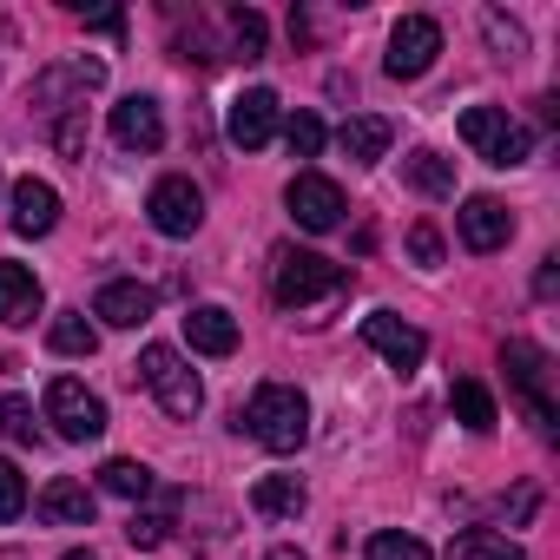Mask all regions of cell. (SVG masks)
Listing matches in <instances>:
<instances>
[{"instance_id": "obj_1", "label": "cell", "mask_w": 560, "mask_h": 560, "mask_svg": "<svg viewBox=\"0 0 560 560\" xmlns=\"http://www.w3.org/2000/svg\"><path fill=\"white\" fill-rule=\"evenodd\" d=\"M244 429H250L270 455L304 448V442H311V402H304V389H291V383H257L250 402H244Z\"/></svg>"}, {"instance_id": "obj_2", "label": "cell", "mask_w": 560, "mask_h": 560, "mask_svg": "<svg viewBox=\"0 0 560 560\" xmlns=\"http://www.w3.org/2000/svg\"><path fill=\"white\" fill-rule=\"evenodd\" d=\"M270 291L284 311H311V304H330L350 291V270L317 257V250H277V277H270Z\"/></svg>"}, {"instance_id": "obj_3", "label": "cell", "mask_w": 560, "mask_h": 560, "mask_svg": "<svg viewBox=\"0 0 560 560\" xmlns=\"http://www.w3.org/2000/svg\"><path fill=\"white\" fill-rule=\"evenodd\" d=\"M139 383H145V389L159 396V409L178 416V422H191V416L205 409V389H198L191 363H185L172 343H145V350H139Z\"/></svg>"}, {"instance_id": "obj_4", "label": "cell", "mask_w": 560, "mask_h": 560, "mask_svg": "<svg viewBox=\"0 0 560 560\" xmlns=\"http://www.w3.org/2000/svg\"><path fill=\"white\" fill-rule=\"evenodd\" d=\"M462 139L475 145V159H488V165H527V152H534V132L521 126V119H508L501 106H468L462 113Z\"/></svg>"}, {"instance_id": "obj_5", "label": "cell", "mask_w": 560, "mask_h": 560, "mask_svg": "<svg viewBox=\"0 0 560 560\" xmlns=\"http://www.w3.org/2000/svg\"><path fill=\"white\" fill-rule=\"evenodd\" d=\"M47 422H54L67 442H100V435H106V402H100L80 376H54V383H47Z\"/></svg>"}, {"instance_id": "obj_6", "label": "cell", "mask_w": 560, "mask_h": 560, "mask_svg": "<svg viewBox=\"0 0 560 560\" xmlns=\"http://www.w3.org/2000/svg\"><path fill=\"white\" fill-rule=\"evenodd\" d=\"M435 60H442V27H435L429 14H402V21H396V34H389L383 73H389V80H422Z\"/></svg>"}, {"instance_id": "obj_7", "label": "cell", "mask_w": 560, "mask_h": 560, "mask_svg": "<svg viewBox=\"0 0 560 560\" xmlns=\"http://www.w3.org/2000/svg\"><path fill=\"white\" fill-rule=\"evenodd\" d=\"M363 343H370L389 370H402V376L422 370V357H429V337H422L416 324H402L396 311H370V317H363Z\"/></svg>"}, {"instance_id": "obj_8", "label": "cell", "mask_w": 560, "mask_h": 560, "mask_svg": "<svg viewBox=\"0 0 560 560\" xmlns=\"http://www.w3.org/2000/svg\"><path fill=\"white\" fill-rule=\"evenodd\" d=\"M284 205H291V218L304 231H337L343 224V185L324 178V172H298L291 191H284Z\"/></svg>"}, {"instance_id": "obj_9", "label": "cell", "mask_w": 560, "mask_h": 560, "mask_svg": "<svg viewBox=\"0 0 560 560\" xmlns=\"http://www.w3.org/2000/svg\"><path fill=\"white\" fill-rule=\"evenodd\" d=\"M145 211H152V224L165 231V237H191L198 224H205V191L191 185V178H159L152 185V198H145Z\"/></svg>"}, {"instance_id": "obj_10", "label": "cell", "mask_w": 560, "mask_h": 560, "mask_svg": "<svg viewBox=\"0 0 560 560\" xmlns=\"http://www.w3.org/2000/svg\"><path fill=\"white\" fill-rule=\"evenodd\" d=\"M501 363H508V376H514V389H521V402H527V416H534V429L540 435H553V402H547V350H534V343H508L501 350Z\"/></svg>"}, {"instance_id": "obj_11", "label": "cell", "mask_w": 560, "mask_h": 560, "mask_svg": "<svg viewBox=\"0 0 560 560\" xmlns=\"http://www.w3.org/2000/svg\"><path fill=\"white\" fill-rule=\"evenodd\" d=\"M224 132H231V145H244V152L270 145V132H277V93H270V86L237 93L231 113H224Z\"/></svg>"}, {"instance_id": "obj_12", "label": "cell", "mask_w": 560, "mask_h": 560, "mask_svg": "<svg viewBox=\"0 0 560 560\" xmlns=\"http://www.w3.org/2000/svg\"><path fill=\"white\" fill-rule=\"evenodd\" d=\"M40 304H47V291H40L34 264L0 257V324H8V330H27V324L40 317Z\"/></svg>"}, {"instance_id": "obj_13", "label": "cell", "mask_w": 560, "mask_h": 560, "mask_svg": "<svg viewBox=\"0 0 560 560\" xmlns=\"http://www.w3.org/2000/svg\"><path fill=\"white\" fill-rule=\"evenodd\" d=\"M113 139H119L126 152H159V145H165V113H159V100H145V93L119 100V106H113Z\"/></svg>"}, {"instance_id": "obj_14", "label": "cell", "mask_w": 560, "mask_h": 560, "mask_svg": "<svg viewBox=\"0 0 560 560\" xmlns=\"http://www.w3.org/2000/svg\"><path fill=\"white\" fill-rule=\"evenodd\" d=\"M8 198H14V231H21V237H47V231L60 224V191H54L47 178L27 172V178H14Z\"/></svg>"}, {"instance_id": "obj_15", "label": "cell", "mask_w": 560, "mask_h": 560, "mask_svg": "<svg viewBox=\"0 0 560 560\" xmlns=\"http://www.w3.org/2000/svg\"><path fill=\"white\" fill-rule=\"evenodd\" d=\"M455 224H462V244H468V250H501V244L514 237V211H508L501 198H468V205L455 211Z\"/></svg>"}, {"instance_id": "obj_16", "label": "cell", "mask_w": 560, "mask_h": 560, "mask_svg": "<svg viewBox=\"0 0 560 560\" xmlns=\"http://www.w3.org/2000/svg\"><path fill=\"white\" fill-rule=\"evenodd\" d=\"M152 311H159V298H152L145 284H132V277H119V284H106V291L93 298V317L113 324V330H139V324H152Z\"/></svg>"}, {"instance_id": "obj_17", "label": "cell", "mask_w": 560, "mask_h": 560, "mask_svg": "<svg viewBox=\"0 0 560 560\" xmlns=\"http://www.w3.org/2000/svg\"><path fill=\"white\" fill-rule=\"evenodd\" d=\"M100 80H106V67H100V60H67V67H47V73L34 80V106L67 113V100H73V93H93Z\"/></svg>"}, {"instance_id": "obj_18", "label": "cell", "mask_w": 560, "mask_h": 560, "mask_svg": "<svg viewBox=\"0 0 560 560\" xmlns=\"http://www.w3.org/2000/svg\"><path fill=\"white\" fill-rule=\"evenodd\" d=\"M185 343H191L198 357H231V350H237V317L218 311V304H198V311L185 317Z\"/></svg>"}, {"instance_id": "obj_19", "label": "cell", "mask_w": 560, "mask_h": 560, "mask_svg": "<svg viewBox=\"0 0 560 560\" xmlns=\"http://www.w3.org/2000/svg\"><path fill=\"white\" fill-rule=\"evenodd\" d=\"M304 501H311V494H304V481H298V475H264V481L250 488V508H257L264 521H298V514H304Z\"/></svg>"}, {"instance_id": "obj_20", "label": "cell", "mask_w": 560, "mask_h": 560, "mask_svg": "<svg viewBox=\"0 0 560 560\" xmlns=\"http://www.w3.org/2000/svg\"><path fill=\"white\" fill-rule=\"evenodd\" d=\"M343 152L357 159V165H376L383 152H389V139H396V126L389 119H376V113H357V119H343Z\"/></svg>"}, {"instance_id": "obj_21", "label": "cell", "mask_w": 560, "mask_h": 560, "mask_svg": "<svg viewBox=\"0 0 560 560\" xmlns=\"http://www.w3.org/2000/svg\"><path fill=\"white\" fill-rule=\"evenodd\" d=\"M40 514L60 521V527H93V488H80V481H47V488H40Z\"/></svg>"}, {"instance_id": "obj_22", "label": "cell", "mask_w": 560, "mask_h": 560, "mask_svg": "<svg viewBox=\"0 0 560 560\" xmlns=\"http://www.w3.org/2000/svg\"><path fill=\"white\" fill-rule=\"evenodd\" d=\"M402 178H409L422 198H455V165H448L442 152H429V145H416V152L402 159Z\"/></svg>"}, {"instance_id": "obj_23", "label": "cell", "mask_w": 560, "mask_h": 560, "mask_svg": "<svg viewBox=\"0 0 560 560\" xmlns=\"http://www.w3.org/2000/svg\"><path fill=\"white\" fill-rule=\"evenodd\" d=\"M47 350L54 357H93L100 350V324H86V311H67L47 324Z\"/></svg>"}, {"instance_id": "obj_24", "label": "cell", "mask_w": 560, "mask_h": 560, "mask_svg": "<svg viewBox=\"0 0 560 560\" xmlns=\"http://www.w3.org/2000/svg\"><path fill=\"white\" fill-rule=\"evenodd\" d=\"M100 488H106V494H119V501H145L159 481H152V468H145V462H132V455H113V462L100 468Z\"/></svg>"}, {"instance_id": "obj_25", "label": "cell", "mask_w": 560, "mask_h": 560, "mask_svg": "<svg viewBox=\"0 0 560 560\" xmlns=\"http://www.w3.org/2000/svg\"><path fill=\"white\" fill-rule=\"evenodd\" d=\"M448 409H455V416H462V422H468L475 435H488V429L501 422V416H494V396H488V389H481L475 376H462V383L448 389Z\"/></svg>"}, {"instance_id": "obj_26", "label": "cell", "mask_w": 560, "mask_h": 560, "mask_svg": "<svg viewBox=\"0 0 560 560\" xmlns=\"http://www.w3.org/2000/svg\"><path fill=\"white\" fill-rule=\"evenodd\" d=\"M448 560H527L508 534H494V527H468L455 547H448Z\"/></svg>"}, {"instance_id": "obj_27", "label": "cell", "mask_w": 560, "mask_h": 560, "mask_svg": "<svg viewBox=\"0 0 560 560\" xmlns=\"http://www.w3.org/2000/svg\"><path fill=\"white\" fill-rule=\"evenodd\" d=\"M284 145H291V159H317L324 152V119L317 113H291L284 119Z\"/></svg>"}, {"instance_id": "obj_28", "label": "cell", "mask_w": 560, "mask_h": 560, "mask_svg": "<svg viewBox=\"0 0 560 560\" xmlns=\"http://www.w3.org/2000/svg\"><path fill=\"white\" fill-rule=\"evenodd\" d=\"M231 47H237V60H264V14L257 8L231 14Z\"/></svg>"}, {"instance_id": "obj_29", "label": "cell", "mask_w": 560, "mask_h": 560, "mask_svg": "<svg viewBox=\"0 0 560 560\" xmlns=\"http://www.w3.org/2000/svg\"><path fill=\"white\" fill-rule=\"evenodd\" d=\"M363 560H429V547H422L416 534H370Z\"/></svg>"}, {"instance_id": "obj_30", "label": "cell", "mask_w": 560, "mask_h": 560, "mask_svg": "<svg viewBox=\"0 0 560 560\" xmlns=\"http://www.w3.org/2000/svg\"><path fill=\"white\" fill-rule=\"evenodd\" d=\"M0 435H14V442H34V402L27 396H0Z\"/></svg>"}, {"instance_id": "obj_31", "label": "cell", "mask_w": 560, "mask_h": 560, "mask_svg": "<svg viewBox=\"0 0 560 560\" xmlns=\"http://www.w3.org/2000/svg\"><path fill=\"white\" fill-rule=\"evenodd\" d=\"M21 508H27V481H21V468L8 455H0V521H14Z\"/></svg>"}, {"instance_id": "obj_32", "label": "cell", "mask_w": 560, "mask_h": 560, "mask_svg": "<svg viewBox=\"0 0 560 560\" xmlns=\"http://www.w3.org/2000/svg\"><path fill=\"white\" fill-rule=\"evenodd\" d=\"M409 257L435 270V264H442V231H435V224H416V231H409Z\"/></svg>"}, {"instance_id": "obj_33", "label": "cell", "mask_w": 560, "mask_h": 560, "mask_svg": "<svg viewBox=\"0 0 560 560\" xmlns=\"http://www.w3.org/2000/svg\"><path fill=\"white\" fill-rule=\"evenodd\" d=\"M165 527H172L165 514H132V521H126V540H132V547H159Z\"/></svg>"}, {"instance_id": "obj_34", "label": "cell", "mask_w": 560, "mask_h": 560, "mask_svg": "<svg viewBox=\"0 0 560 560\" xmlns=\"http://www.w3.org/2000/svg\"><path fill=\"white\" fill-rule=\"evenodd\" d=\"M488 40H494V47H508V54H521V47H527V34H521L514 21H501V14H488Z\"/></svg>"}, {"instance_id": "obj_35", "label": "cell", "mask_w": 560, "mask_h": 560, "mask_svg": "<svg viewBox=\"0 0 560 560\" xmlns=\"http://www.w3.org/2000/svg\"><path fill=\"white\" fill-rule=\"evenodd\" d=\"M86 27H93V34H126V14H119V8H113V14H93V21H86Z\"/></svg>"}, {"instance_id": "obj_36", "label": "cell", "mask_w": 560, "mask_h": 560, "mask_svg": "<svg viewBox=\"0 0 560 560\" xmlns=\"http://www.w3.org/2000/svg\"><path fill=\"white\" fill-rule=\"evenodd\" d=\"M264 560H304V547H270Z\"/></svg>"}, {"instance_id": "obj_37", "label": "cell", "mask_w": 560, "mask_h": 560, "mask_svg": "<svg viewBox=\"0 0 560 560\" xmlns=\"http://www.w3.org/2000/svg\"><path fill=\"white\" fill-rule=\"evenodd\" d=\"M60 560H100V553H93V547H73V553H60Z\"/></svg>"}]
</instances>
